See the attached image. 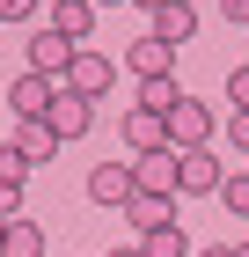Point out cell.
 Listing matches in <instances>:
<instances>
[{"mask_svg": "<svg viewBox=\"0 0 249 257\" xmlns=\"http://www.w3.org/2000/svg\"><path fill=\"white\" fill-rule=\"evenodd\" d=\"M74 52H81V44H74V37H59L52 22H44V30H30V44H22V74L66 81V66H74Z\"/></svg>", "mask_w": 249, "mask_h": 257, "instance_id": "6da1fadb", "label": "cell"}, {"mask_svg": "<svg viewBox=\"0 0 249 257\" xmlns=\"http://www.w3.org/2000/svg\"><path fill=\"white\" fill-rule=\"evenodd\" d=\"M212 140V103H198V96H183L169 110V147L176 155H191V147H205Z\"/></svg>", "mask_w": 249, "mask_h": 257, "instance_id": "7a4b0ae2", "label": "cell"}, {"mask_svg": "<svg viewBox=\"0 0 249 257\" xmlns=\"http://www.w3.org/2000/svg\"><path fill=\"white\" fill-rule=\"evenodd\" d=\"M220 184H227V162L212 155V147L176 155V191H220Z\"/></svg>", "mask_w": 249, "mask_h": 257, "instance_id": "3957f363", "label": "cell"}, {"mask_svg": "<svg viewBox=\"0 0 249 257\" xmlns=\"http://www.w3.org/2000/svg\"><path fill=\"white\" fill-rule=\"evenodd\" d=\"M110 74H117V66L103 59V52H88V44H81V52H74V66H66V81H59V88H74V96H88V103H96L103 88H110Z\"/></svg>", "mask_w": 249, "mask_h": 257, "instance_id": "277c9868", "label": "cell"}, {"mask_svg": "<svg viewBox=\"0 0 249 257\" xmlns=\"http://www.w3.org/2000/svg\"><path fill=\"white\" fill-rule=\"evenodd\" d=\"M44 125H52L59 140H81L88 125H96V103H88V96H74V88H59V96H52V110H44Z\"/></svg>", "mask_w": 249, "mask_h": 257, "instance_id": "5b68a950", "label": "cell"}, {"mask_svg": "<svg viewBox=\"0 0 249 257\" xmlns=\"http://www.w3.org/2000/svg\"><path fill=\"white\" fill-rule=\"evenodd\" d=\"M117 133H125L132 155H161V147H169V118H154V110H139V103L117 118Z\"/></svg>", "mask_w": 249, "mask_h": 257, "instance_id": "8992f818", "label": "cell"}, {"mask_svg": "<svg viewBox=\"0 0 249 257\" xmlns=\"http://www.w3.org/2000/svg\"><path fill=\"white\" fill-rule=\"evenodd\" d=\"M52 96H59V81H44V74H15L8 81V110H15V118H44Z\"/></svg>", "mask_w": 249, "mask_h": 257, "instance_id": "52a82bcc", "label": "cell"}, {"mask_svg": "<svg viewBox=\"0 0 249 257\" xmlns=\"http://www.w3.org/2000/svg\"><path fill=\"white\" fill-rule=\"evenodd\" d=\"M132 191L176 198V147H161V155H139V162H132Z\"/></svg>", "mask_w": 249, "mask_h": 257, "instance_id": "ba28073f", "label": "cell"}, {"mask_svg": "<svg viewBox=\"0 0 249 257\" xmlns=\"http://www.w3.org/2000/svg\"><path fill=\"white\" fill-rule=\"evenodd\" d=\"M147 37H161V44L176 52L183 37H198V8H191V0H161V8H154V30H147Z\"/></svg>", "mask_w": 249, "mask_h": 257, "instance_id": "9c48e42d", "label": "cell"}, {"mask_svg": "<svg viewBox=\"0 0 249 257\" xmlns=\"http://www.w3.org/2000/svg\"><path fill=\"white\" fill-rule=\"evenodd\" d=\"M88 198L96 206H125L132 198V162H96L88 169Z\"/></svg>", "mask_w": 249, "mask_h": 257, "instance_id": "30bf717a", "label": "cell"}, {"mask_svg": "<svg viewBox=\"0 0 249 257\" xmlns=\"http://www.w3.org/2000/svg\"><path fill=\"white\" fill-rule=\"evenodd\" d=\"M125 66H132L139 81H161V74L176 66V52H169L161 37H132V44H125Z\"/></svg>", "mask_w": 249, "mask_h": 257, "instance_id": "8fae6325", "label": "cell"}, {"mask_svg": "<svg viewBox=\"0 0 249 257\" xmlns=\"http://www.w3.org/2000/svg\"><path fill=\"white\" fill-rule=\"evenodd\" d=\"M52 30L74 37V44H88V30H96V0H52Z\"/></svg>", "mask_w": 249, "mask_h": 257, "instance_id": "7c38bea8", "label": "cell"}, {"mask_svg": "<svg viewBox=\"0 0 249 257\" xmlns=\"http://www.w3.org/2000/svg\"><path fill=\"white\" fill-rule=\"evenodd\" d=\"M125 220H132L139 235H147V228H169V220H176V198H154V191H132V198H125Z\"/></svg>", "mask_w": 249, "mask_h": 257, "instance_id": "4fadbf2b", "label": "cell"}, {"mask_svg": "<svg viewBox=\"0 0 249 257\" xmlns=\"http://www.w3.org/2000/svg\"><path fill=\"white\" fill-rule=\"evenodd\" d=\"M15 155H22V162H52V155H59V133H52L44 118H22V133H15Z\"/></svg>", "mask_w": 249, "mask_h": 257, "instance_id": "5bb4252c", "label": "cell"}, {"mask_svg": "<svg viewBox=\"0 0 249 257\" xmlns=\"http://www.w3.org/2000/svg\"><path fill=\"white\" fill-rule=\"evenodd\" d=\"M176 103H183V88H176V74H161V81H139V110H154V118H169Z\"/></svg>", "mask_w": 249, "mask_h": 257, "instance_id": "9a60e30c", "label": "cell"}, {"mask_svg": "<svg viewBox=\"0 0 249 257\" xmlns=\"http://www.w3.org/2000/svg\"><path fill=\"white\" fill-rule=\"evenodd\" d=\"M37 250H44V228H37V220H8L0 257H37Z\"/></svg>", "mask_w": 249, "mask_h": 257, "instance_id": "2e32d148", "label": "cell"}, {"mask_svg": "<svg viewBox=\"0 0 249 257\" xmlns=\"http://www.w3.org/2000/svg\"><path fill=\"white\" fill-rule=\"evenodd\" d=\"M139 257H191V242H183V228H147V235H139Z\"/></svg>", "mask_w": 249, "mask_h": 257, "instance_id": "e0dca14e", "label": "cell"}, {"mask_svg": "<svg viewBox=\"0 0 249 257\" xmlns=\"http://www.w3.org/2000/svg\"><path fill=\"white\" fill-rule=\"evenodd\" d=\"M220 198H227V213H234V220H249V169H227Z\"/></svg>", "mask_w": 249, "mask_h": 257, "instance_id": "ac0fdd59", "label": "cell"}, {"mask_svg": "<svg viewBox=\"0 0 249 257\" xmlns=\"http://www.w3.org/2000/svg\"><path fill=\"white\" fill-rule=\"evenodd\" d=\"M22 169H30V162L15 155V140H0V184H22Z\"/></svg>", "mask_w": 249, "mask_h": 257, "instance_id": "d6986e66", "label": "cell"}, {"mask_svg": "<svg viewBox=\"0 0 249 257\" xmlns=\"http://www.w3.org/2000/svg\"><path fill=\"white\" fill-rule=\"evenodd\" d=\"M227 103H234V110H249V66H234V74H227Z\"/></svg>", "mask_w": 249, "mask_h": 257, "instance_id": "ffe728a7", "label": "cell"}, {"mask_svg": "<svg viewBox=\"0 0 249 257\" xmlns=\"http://www.w3.org/2000/svg\"><path fill=\"white\" fill-rule=\"evenodd\" d=\"M37 15V0H0V22H30Z\"/></svg>", "mask_w": 249, "mask_h": 257, "instance_id": "44dd1931", "label": "cell"}, {"mask_svg": "<svg viewBox=\"0 0 249 257\" xmlns=\"http://www.w3.org/2000/svg\"><path fill=\"white\" fill-rule=\"evenodd\" d=\"M227 140H234V147L249 155V110H234V118H227Z\"/></svg>", "mask_w": 249, "mask_h": 257, "instance_id": "7402d4cb", "label": "cell"}, {"mask_svg": "<svg viewBox=\"0 0 249 257\" xmlns=\"http://www.w3.org/2000/svg\"><path fill=\"white\" fill-rule=\"evenodd\" d=\"M15 206H22V184H0V220H15Z\"/></svg>", "mask_w": 249, "mask_h": 257, "instance_id": "603a6c76", "label": "cell"}, {"mask_svg": "<svg viewBox=\"0 0 249 257\" xmlns=\"http://www.w3.org/2000/svg\"><path fill=\"white\" fill-rule=\"evenodd\" d=\"M220 15H227V22H249V0H220Z\"/></svg>", "mask_w": 249, "mask_h": 257, "instance_id": "cb8c5ba5", "label": "cell"}, {"mask_svg": "<svg viewBox=\"0 0 249 257\" xmlns=\"http://www.w3.org/2000/svg\"><path fill=\"white\" fill-rule=\"evenodd\" d=\"M198 257H234V250H227V242H212V250H198Z\"/></svg>", "mask_w": 249, "mask_h": 257, "instance_id": "d4e9b609", "label": "cell"}, {"mask_svg": "<svg viewBox=\"0 0 249 257\" xmlns=\"http://www.w3.org/2000/svg\"><path fill=\"white\" fill-rule=\"evenodd\" d=\"M110 257H139V242H132V250H110Z\"/></svg>", "mask_w": 249, "mask_h": 257, "instance_id": "484cf974", "label": "cell"}, {"mask_svg": "<svg viewBox=\"0 0 249 257\" xmlns=\"http://www.w3.org/2000/svg\"><path fill=\"white\" fill-rule=\"evenodd\" d=\"M139 8H147V15H154V8H161V0H139Z\"/></svg>", "mask_w": 249, "mask_h": 257, "instance_id": "4316f807", "label": "cell"}, {"mask_svg": "<svg viewBox=\"0 0 249 257\" xmlns=\"http://www.w3.org/2000/svg\"><path fill=\"white\" fill-rule=\"evenodd\" d=\"M234 257H249V242H234Z\"/></svg>", "mask_w": 249, "mask_h": 257, "instance_id": "83f0119b", "label": "cell"}, {"mask_svg": "<svg viewBox=\"0 0 249 257\" xmlns=\"http://www.w3.org/2000/svg\"><path fill=\"white\" fill-rule=\"evenodd\" d=\"M96 8H117V0H96Z\"/></svg>", "mask_w": 249, "mask_h": 257, "instance_id": "f1b7e54d", "label": "cell"}, {"mask_svg": "<svg viewBox=\"0 0 249 257\" xmlns=\"http://www.w3.org/2000/svg\"><path fill=\"white\" fill-rule=\"evenodd\" d=\"M0 235H8V220H0Z\"/></svg>", "mask_w": 249, "mask_h": 257, "instance_id": "f546056e", "label": "cell"}]
</instances>
